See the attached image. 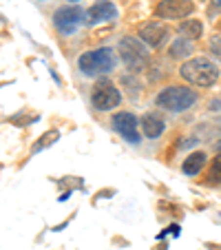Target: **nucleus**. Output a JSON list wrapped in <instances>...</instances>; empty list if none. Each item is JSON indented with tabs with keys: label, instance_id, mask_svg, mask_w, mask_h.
Here are the masks:
<instances>
[{
	"label": "nucleus",
	"instance_id": "nucleus-4",
	"mask_svg": "<svg viewBox=\"0 0 221 250\" xmlns=\"http://www.w3.org/2000/svg\"><path fill=\"white\" fill-rule=\"evenodd\" d=\"M157 106L170 111V113H181V111L190 109L197 102V93L186 86H166L160 95H157Z\"/></svg>",
	"mask_w": 221,
	"mask_h": 250
},
{
	"label": "nucleus",
	"instance_id": "nucleus-21",
	"mask_svg": "<svg viewBox=\"0 0 221 250\" xmlns=\"http://www.w3.org/2000/svg\"><path fill=\"white\" fill-rule=\"evenodd\" d=\"M219 151H221V142H219Z\"/></svg>",
	"mask_w": 221,
	"mask_h": 250
},
{
	"label": "nucleus",
	"instance_id": "nucleus-6",
	"mask_svg": "<svg viewBox=\"0 0 221 250\" xmlns=\"http://www.w3.org/2000/svg\"><path fill=\"white\" fill-rule=\"evenodd\" d=\"M84 20H86V14L80 7H76V5L60 7V9H56V14H53V27H56L58 33H62V36H73L76 29L80 27Z\"/></svg>",
	"mask_w": 221,
	"mask_h": 250
},
{
	"label": "nucleus",
	"instance_id": "nucleus-13",
	"mask_svg": "<svg viewBox=\"0 0 221 250\" xmlns=\"http://www.w3.org/2000/svg\"><path fill=\"white\" fill-rule=\"evenodd\" d=\"M179 33H181L183 38H190V40H197L203 36V22L197 18H188L179 22Z\"/></svg>",
	"mask_w": 221,
	"mask_h": 250
},
{
	"label": "nucleus",
	"instance_id": "nucleus-14",
	"mask_svg": "<svg viewBox=\"0 0 221 250\" xmlns=\"http://www.w3.org/2000/svg\"><path fill=\"white\" fill-rule=\"evenodd\" d=\"M168 53H170V58H175V60L190 56V53H193V42H190V38H183V36L177 38L173 44H170Z\"/></svg>",
	"mask_w": 221,
	"mask_h": 250
},
{
	"label": "nucleus",
	"instance_id": "nucleus-3",
	"mask_svg": "<svg viewBox=\"0 0 221 250\" xmlns=\"http://www.w3.org/2000/svg\"><path fill=\"white\" fill-rule=\"evenodd\" d=\"M115 64H118V58H115V51L108 47L102 49H93V51H86L80 56L78 60V66L84 76H100V73H108L113 71Z\"/></svg>",
	"mask_w": 221,
	"mask_h": 250
},
{
	"label": "nucleus",
	"instance_id": "nucleus-5",
	"mask_svg": "<svg viewBox=\"0 0 221 250\" xmlns=\"http://www.w3.org/2000/svg\"><path fill=\"white\" fill-rule=\"evenodd\" d=\"M120 102H122L120 89L111 80L102 78V80H98L93 84V91H91V104H93L95 111H111V109H115Z\"/></svg>",
	"mask_w": 221,
	"mask_h": 250
},
{
	"label": "nucleus",
	"instance_id": "nucleus-17",
	"mask_svg": "<svg viewBox=\"0 0 221 250\" xmlns=\"http://www.w3.org/2000/svg\"><path fill=\"white\" fill-rule=\"evenodd\" d=\"M221 11V0H210V7H208V16H215Z\"/></svg>",
	"mask_w": 221,
	"mask_h": 250
},
{
	"label": "nucleus",
	"instance_id": "nucleus-18",
	"mask_svg": "<svg viewBox=\"0 0 221 250\" xmlns=\"http://www.w3.org/2000/svg\"><path fill=\"white\" fill-rule=\"evenodd\" d=\"M212 49H215V51H219V53H221V38L212 40Z\"/></svg>",
	"mask_w": 221,
	"mask_h": 250
},
{
	"label": "nucleus",
	"instance_id": "nucleus-7",
	"mask_svg": "<svg viewBox=\"0 0 221 250\" xmlns=\"http://www.w3.org/2000/svg\"><path fill=\"white\" fill-rule=\"evenodd\" d=\"M195 11V5L190 0H160L155 7L157 18L166 20H181L186 16H190Z\"/></svg>",
	"mask_w": 221,
	"mask_h": 250
},
{
	"label": "nucleus",
	"instance_id": "nucleus-16",
	"mask_svg": "<svg viewBox=\"0 0 221 250\" xmlns=\"http://www.w3.org/2000/svg\"><path fill=\"white\" fill-rule=\"evenodd\" d=\"M208 182L210 184H221V151L215 155L210 164V173H208Z\"/></svg>",
	"mask_w": 221,
	"mask_h": 250
},
{
	"label": "nucleus",
	"instance_id": "nucleus-1",
	"mask_svg": "<svg viewBox=\"0 0 221 250\" xmlns=\"http://www.w3.org/2000/svg\"><path fill=\"white\" fill-rule=\"evenodd\" d=\"M179 76L195 86H212L219 80V66L208 58H193L181 64Z\"/></svg>",
	"mask_w": 221,
	"mask_h": 250
},
{
	"label": "nucleus",
	"instance_id": "nucleus-12",
	"mask_svg": "<svg viewBox=\"0 0 221 250\" xmlns=\"http://www.w3.org/2000/svg\"><path fill=\"white\" fill-rule=\"evenodd\" d=\"M203 166H206V153H203V151H195V153H190V155L183 160L181 170L186 175H199Z\"/></svg>",
	"mask_w": 221,
	"mask_h": 250
},
{
	"label": "nucleus",
	"instance_id": "nucleus-8",
	"mask_svg": "<svg viewBox=\"0 0 221 250\" xmlns=\"http://www.w3.org/2000/svg\"><path fill=\"white\" fill-rule=\"evenodd\" d=\"M111 124H113V128L128 142V144H140V131H137L140 122H137V118L133 113H128V111H120V113L113 115Z\"/></svg>",
	"mask_w": 221,
	"mask_h": 250
},
{
	"label": "nucleus",
	"instance_id": "nucleus-9",
	"mask_svg": "<svg viewBox=\"0 0 221 250\" xmlns=\"http://www.w3.org/2000/svg\"><path fill=\"white\" fill-rule=\"evenodd\" d=\"M168 27L164 22H157V20H151V22H144L137 31V38L144 40L151 49H160L161 44L168 40Z\"/></svg>",
	"mask_w": 221,
	"mask_h": 250
},
{
	"label": "nucleus",
	"instance_id": "nucleus-22",
	"mask_svg": "<svg viewBox=\"0 0 221 250\" xmlns=\"http://www.w3.org/2000/svg\"><path fill=\"white\" fill-rule=\"evenodd\" d=\"M219 27H221V24H219Z\"/></svg>",
	"mask_w": 221,
	"mask_h": 250
},
{
	"label": "nucleus",
	"instance_id": "nucleus-15",
	"mask_svg": "<svg viewBox=\"0 0 221 250\" xmlns=\"http://www.w3.org/2000/svg\"><path fill=\"white\" fill-rule=\"evenodd\" d=\"M60 140V131H56V128H51V131H47L44 133V135H40V140L36 142V144H33L31 146V153L33 155H36V153H40L42 151V148H49L53 144V142H58Z\"/></svg>",
	"mask_w": 221,
	"mask_h": 250
},
{
	"label": "nucleus",
	"instance_id": "nucleus-20",
	"mask_svg": "<svg viewBox=\"0 0 221 250\" xmlns=\"http://www.w3.org/2000/svg\"><path fill=\"white\" fill-rule=\"evenodd\" d=\"M69 2H78V0H69Z\"/></svg>",
	"mask_w": 221,
	"mask_h": 250
},
{
	"label": "nucleus",
	"instance_id": "nucleus-10",
	"mask_svg": "<svg viewBox=\"0 0 221 250\" xmlns=\"http://www.w3.org/2000/svg\"><path fill=\"white\" fill-rule=\"evenodd\" d=\"M118 18V7L111 2V0H100L86 11V20L84 22L89 27H95V24H104V22H113Z\"/></svg>",
	"mask_w": 221,
	"mask_h": 250
},
{
	"label": "nucleus",
	"instance_id": "nucleus-2",
	"mask_svg": "<svg viewBox=\"0 0 221 250\" xmlns=\"http://www.w3.org/2000/svg\"><path fill=\"white\" fill-rule=\"evenodd\" d=\"M118 53L122 56L124 64L131 71H144L151 62V53H148V44L140 38H133V36H126V38L120 40L118 44Z\"/></svg>",
	"mask_w": 221,
	"mask_h": 250
},
{
	"label": "nucleus",
	"instance_id": "nucleus-11",
	"mask_svg": "<svg viewBox=\"0 0 221 250\" xmlns=\"http://www.w3.org/2000/svg\"><path fill=\"white\" fill-rule=\"evenodd\" d=\"M141 131H144V135L146 137H151V140H155V137H160L161 133H164V122H161L157 115H153V113H146L144 118H141Z\"/></svg>",
	"mask_w": 221,
	"mask_h": 250
},
{
	"label": "nucleus",
	"instance_id": "nucleus-19",
	"mask_svg": "<svg viewBox=\"0 0 221 250\" xmlns=\"http://www.w3.org/2000/svg\"><path fill=\"white\" fill-rule=\"evenodd\" d=\"M168 230H170V235H173V237H177V235H179V226H177V224H173V226H170Z\"/></svg>",
	"mask_w": 221,
	"mask_h": 250
}]
</instances>
